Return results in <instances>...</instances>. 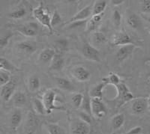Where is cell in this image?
I'll list each match as a JSON object with an SVG mask.
<instances>
[{
  "instance_id": "7402d4cb",
  "label": "cell",
  "mask_w": 150,
  "mask_h": 134,
  "mask_svg": "<svg viewBox=\"0 0 150 134\" xmlns=\"http://www.w3.org/2000/svg\"><path fill=\"white\" fill-rule=\"evenodd\" d=\"M107 84L104 83H101L98 84L97 85L94 86L93 88L91 89L90 92H89V95H90L91 98H100L102 99L103 96V90L105 88Z\"/></svg>"
},
{
  "instance_id": "ab89813d",
  "label": "cell",
  "mask_w": 150,
  "mask_h": 134,
  "mask_svg": "<svg viewBox=\"0 0 150 134\" xmlns=\"http://www.w3.org/2000/svg\"><path fill=\"white\" fill-rule=\"evenodd\" d=\"M79 116H80V120H82L83 121L87 123V124H91V123H92V117L91 116H92L83 112V111H81V112H79Z\"/></svg>"
},
{
  "instance_id": "44dd1931",
  "label": "cell",
  "mask_w": 150,
  "mask_h": 134,
  "mask_svg": "<svg viewBox=\"0 0 150 134\" xmlns=\"http://www.w3.org/2000/svg\"><path fill=\"white\" fill-rule=\"evenodd\" d=\"M108 5V2L105 0H98L95 2L92 5V16L101 15L104 13L106 7Z\"/></svg>"
},
{
  "instance_id": "d590c367",
  "label": "cell",
  "mask_w": 150,
  "mask_h": 134,
  "mask_svg": "<svg viewBox=\"0 0 150 134\" xmlns=\"http://www.w3.org/2000/svg\"><path fill=\"white\" fill-rule=\"evenodd\" d=\"M99 23H100L96 22V20H94L91 17L89 19L88 22H87L86 26V31L87 32H93L96 29V28L98 26Z\"/></svg>"
},
{
  "instance_id": "5bb4252c",
  "label": "cell",
  "mask_w": 150,
  "mask_h": 134,
  "mask_svg": "<svg viewBox=\"0 0 150 134\" xmlns=\"http://www.w3.org/2000/svg\"><path fill=\"white\" fill-rule=\"evenodd\" d=\"M56 54V51L53 48H45L40 53L38 56V61L43 64H47L52 61Z\"/></svg>"
},
{
  "instance_id": "f6af8a7d",
  "label": "cell",
  "mask_w": 150,
  "mask_h": 134,
  "mask_svg": "<svg viewBox=\"0 0 150 134\" xmlns=\"http://www.w3.org/2000/svg\"><path fill=\"white\" fill-rule=\"evenodd\" d=\"M147 104H148V109L150 112V96L147 98Z\"/></svg>"
},
{
  "instance_id": "3957f363",
  "label": "cell",
  "mask_w": 150,
  "mask_h": 134,
  "mask_svg": "<svg viewBox=\"0 0 150 134\" xmlns=\"http://www.w3.org/2000/svg\"><path fill=\"white\" fill-rule=\"evenodd\" d=\"M91 109L92 116L97 119L102 118L108 113L107 106L102 101V99L100 98H92Z\"/></svg>"
},
{
  "instance_id": "4fadbf2b",
  "label": "cell",
  "mask_w": 150,
  "mask_h": 134,
  "mask_svg": "<svg viewBox=\"0 0 150 134\" xmlns=\"http://www.w3.org/2000/svg\"><path fill=\"white\" fill-rule=\"evenodd\" d=\"M136 46L134 44H128L125 46H122L118 49L116 54V59L118 61L122 62L126 60L134 51Z\"/></svg>"
},
{
  "instance_id": "8992f818",
  "label": "cell",
  "mask_w": 150,
  "mask_h": 134,
  "mask_svg": "<svg viewBox=\"0 0 150 134\" xmlns=\"http://www.w3.org/2000/svg\"><path fill=\"white\" fill-rule=\"evenodd\" d=\"M17 83L15 80H11L8 83L1 87V97L4 102H8L15 93Z\"/></svg>"
},
{
  "instance_id": "e0dca14e",
  "label": "cell",
  "mask_w": 150,
  "mask_h": 134,
  "mask_svg": "<svg viewBox=\"0 0 150 134\" xmlns=\"http://www.w3.org/2000/svg\"><path fill=\"white\" fill-rule=\"evenodd\" d=\"M17 48L18 50L22 52L24 54L32 55L37 50V47L35 44L28 41H21L17 44Z\"/></svg>"
},
{
  "instance_id": "bcb514c9",
  "label": "cell",
  "mask_w": 150,
  "mask_h": 134,
  "mask_svg": "<svg viewBox=\"0 0 150 134\" xmlns=\"http://www.w3.org/2000/svg\"><path fill=\"white\" fill-rule=\"evenodd\" d=\"M144 18H145V20L149 23H150V17H144Z\"/></svg>"
},
{
  "instance_id": "8fae6325",
  "label": "cell",
  "mask_w": 150,
  "mask_h": 134,
  "mask_svg": "<svg viewBox=\"0 0 150 134\" xmlns=\"http://www.w3.org/2000/svg\"><path fill=\"white\" fill-rule=\"evenodd\" d=\"M91 16H92V6L87 5L79 11L77 13H76L67 23L68 24L73 22H77V21L87 20V19H89Z\"/></svg>"
},
{
  "instance_id": "d6986e66",
  "label": "cell",
  "mask_w": 150,
  "mask_h": 134,
  "mask_svg": "<svg viewBox=\"0 0 150 134\" xmlns=\"http://www.w3.org/2000/svg\"><path fill=\"white\" fill-rule=\"evenodd\" d=\"M91 41L93 46H100L105 44L108 41V38L104 33L101 32H95L91 36Z\"/></svg>"
},
{
  "instance_id": "8d00e7d4",
  "label": "cell",
  "mask_w": 150,
  "mask_h": 134,
  "mask_svg": "<svg viewBox=\"0 0 150 134\" xmlns=\"http://www.w3.org/2000/svg\"><path fill=\"white\" fill-rule=\"evenodd\" d=\"M13 36H14V34L11 32H8L6 35H5L2 36L1 39H0V48L3 49L5 47L7 46L9 41H10V39Z\"/></svg>"
},
{
  "instance_id": "9c48e42d",
  "label": "cell",
  "mask_w": 150,
  "mask_h": 134,
  "mask_svg": "<svg viewBox=\"0 0 150 134\" xmlns=\"http://www.w3.org/2000/svg\"><path fill=\"white\" fill-rule=\"evenodd\" d=\"M131 112L134 115H141L148 109L147 99L143 97L134 99L131 104Z\"/></svg>"
},
{
  "instance_id": "2e32d148",
  "label": "cell",
  "mask_w": 150,
  "mask_h": 134,
  "mask_svg": "<svg viewBox=\"0 0 150 134\" xmlns=\"http://www.w3.org/2000/svg\"><path fill=\"white\" fill-rule=\"evenodd\" d=\"M55 80H56V85L62 90L69 92H73L75 91L74 85L68 79L62 78V77H56L55 78Z\"/></svg>"
},
{
  "instance_id": "f1b7e54d",
  "label": "cell",
  "mask_w": 150,
  "mask_h": 134,
  "mask_svg": "<svg viewBox=\"0 0 150 134\" xmlns=\"http://www.w3.org/2000/svg\"><path fill=\"white\" fill-rule=\"evenodd\" d=\"M102 82L107 85L110 84V85L116 86L120 83H121V80H120V76H118L116 73H110L108 77L103 78Z\"/></svg>"
},
{
  "instance_id": "d6a6232c",
  "label": "cell",
  "mask_w": 150,
  "mask_h": 134,
  "mask_svg": "<svg viewBox=\"0 0 150 134\" xmlns=\"http://www.w3.org/2000/svg\"><path fill=\"white\" fill-rule=\"evenodd\" d=\"M26 14V10L25 8H20L17 10L12 11L8 14V17L13 19H21Z\"/></svg>"
},
{
  "instance_id": "9a60e30c",
  "label": "cell",
  "mask_w": 150,
  "mask_h": 134,
  "mask_svg": "<svg viewBox=\"0 0 150 134\" xmlns=\"http://www.w3.org/2000/svg\"><path fill=\"white\" fill-rule=\"evenodd\" d=\"M22 111L21 110V109H14V112H12L11 115L10 120H9L11 127L12 129L15 130H17V128H18L19 126L21 125V124L22 123Z\"/></svg>"
},
{
  "instance_id": "7dc6e473",
  "label": "cell",
  "mask_w": 150,
  "mask_h": 134,
  "mask_svg": "<svg viewBox=\"0 0 150 134\" xmlns=\"http://www.w3.org/2000/svg\"><path fill=\"white\" fill-rule=\"evenodd\" d=\"M149 29V33H150V27H149V29Z\"/></svg>"
},
{
  "instance_id": "f546056e",
  "label": "cell",
  "mask_w": 150,
  "mask_h": 134,
  "mask_svg": "<svg viewBox=\"0 0 150 134\" xmlns=\"http://www.w3.org/2000/svg\"><path fill=\"white\" fill-rule=\"evenodd\" d=\"M91 100H92V98H91L90 95H89V93L86 92V94L84 95L83 101L82 106H81V109H83V112L92 116V109H91Z\"/></svg>"
},
{
  "instance_id": "ee69618b",
  "label": "cell",
  "mask_w": 150,
  "mask_h": 134,
  "mask_svg": "<svg viewBox=\"0 0 150 134\" xmlns=\"http://www.w3.org/2000/svg\"><path fill=\"white\" fill-rule=\"evenodd\" d=\"M145 83L148 86H150V73H149L145 78Z\"/></svg>"
},
{
  "instance_id": "7a4b0ae2",
  "label": "cell",
  "mask_w": 150,
  "mask_h": 134,
  "mask_svg": "<svg viewBox=\"0 0 150 134\" xmlns=\"http://www.w3.org/2000/svg\"><path fill=\"white\" fill-rule=\"evenodd\" d=\"M56 99V92L53 89L47 90L42 96V102L46 109L47 114H50L53 110L61 109L60 107L56 106L55 101Z\"/></svg>"
},
{
  "instance_id": "74e56055",
  "label": "cell",
  "mask_w": 150,
  "mask_h": 134,
  "mask_svg": "<svg viewBox=\"0 0 150 134\" xmlns=\"http://www.w3.org/2000/svg\"><path fill=\"white\" fill-rule=\"evenodd\" d=\"M140 10L143 13L149 14L150 13V0H144L141 1L140 4Z\"/></svg>"
},
{
  "instance_id": "7c38bea8",
  "label": "cell",
  "mask_w": 150,
  "mask_h": 134,
  "mask_svg": "<svg viewBox=\"0 0 150 134\" xmlns=\"http://www.w3.org/2000/svg\"><path fill=\"white\" fill-rule=\"evenodd\" d=\"M111 44L113 46H125L128 44H132V40L129 35L126 32H118L112 37Z\"/></svg>"
},
{
  "instance_id": "ac0fdd59",
  "label": "cell",
  "mask_w": 150,
  "mask_h": 134,
  "mask_svg": "<svg viewBox=\"0 0 150 134\" xmlns=\"http://www.w3.org/2000/svg\"><path fill=\"white\" fill-rule=\"evenodd\" d=\"M65 60L62 57V55L60 53H56L54 58L53 59L50 65V70L54 71H59L62 69L64 66Z\"/></svg>"
},
{
  "instance_id": "52a82bcc",
  "label": "cell",
  "mask_w": 150,
  "mask_h": 134,
  "mask_svg": "<svg viewBox=\"0 0 150 134\" xmlns=\"http://www.w3.org/2000/svg\"><path fill=\"white\" fill-rule=\"evenodd\" d=\"M71 75L75 80L83 83L90 79L91 73L86 68L83 66H76L71 70Z\"/></svg>"
},
{
  "instance_id": "277c9868",
  "label": "cell",
  "mask_w": 150,
  "mask_h": 134,
  "mask_svg": "<svg viewBox=\"0 0 150 134\" xmlns=\"http://www.w3.org/2000/svg\"><path fill=\"white\" fill-rule=\"evenodd\" d=\"M81 51H82L83 56L86 59L92 61H96V62L101 61L100 53H99L98 49L92 44H84Z\"/></svg>"
},
{
  "instance_id": "4316f807",
  "label": "cell",
  "mask_w": 150,
  "mask_h": 134,
  "mask_svg": "<svg viewBox=\"0 0 150 134\" xmlns=\"http://www.w3.org/2000/svg\"><path fill=\"white\" fill-rule=\"evenodd\" d=\"M47 130L49 134H66L65 129L62 126L54 123L47 124Z\"/></svg>"
},
{
  "instance_id": "60d3db41",
  "label": "cell",
  "mask_w": 150,
  "mask_h": 134,
  "mask_svg": "<svg viewBox=\"0 0 150 134\" xmlns=\"http://www.w3.org/2000/svg\"><path fill=\"white\" fill-rule=\"evenodd\" d=\"M88 20H84V21H77V22H73L71 23H68V29H76V28H80V27H84L86 26V24Z\"/></svg>"
},
{
  "instance_id": "6da1fadb",
  "label": "cell",
  "mask_w": 150,
  "mask_h": 134,
  "mask_svg": "<svg viewBox=\"0 0 150 134\" xmlns=\"http://www.w3.org/2000/svg\"><path fill=\"white\" fill-rule=\"evenodd\" d=\"M33 16L41 25L47 28L50 32H53V29L51 25V17L44 8L43 4L41 3L37 8L33 10Z\"/></svg>"
},
{
  "instance_id": "4dcf8cb0",
  "label": "cell",
  "mask_w": 150,
  "mask_h": 134,
  "mask_svg": "<svg viewBox=\"0 0 150 134\" xmlns=\"http://www.w3.org/2000/svg\"><path fill=\"white\" fill-rule=\"evenodd\" d=\"M116 88L117 90V99L119 100V102L121 101L122 99L130 92L128 87L123 83H121L118 85H116Z\"/></svg>"
},
{
  "instance_id": "1f68e13d",
  "label": "cell",
  "mask_w": 150,
  "mask_h": 134,
  "mask_svg": "<svg viewBox=\"0 0 150 134\" xmlns=\"http://www.w3.org/2000/svg\"><path fill=\"white\" fill-rule=\"evenodd\" d=\"M83 98L84 95L81 93H77L73 95V97L71 98V103L76 109L81 108L83 101Z\"/></svg>"
},
{
  "instance_id": "83f0119b",
  "label": "cell",
  "mask_w": 150,
  "mask_h": 134,
  "mask_svg": "<svg viewBox=\"0 0 150 134\" xmlns=\"http://www.w3.org/2000/svg\"><path fill=\"white\" fill-rule=\"evenodd\" d=\"M33 106L34 112L38 115H45L47 113L45 105L43 104L42 100L40 99L35 98L33 100Z\"/></svg>"
},
{
  "instance_id": "ba28073f",
  "label": "cell",
  "mask_w": 150,
  "mask_h": 134,
  "mask_svg": "<svg viewBox=\"0 0 150 134\" xmlns=\"http://www.w3.org/2000/svg\"><path fill=\"white\" fill-rule=\"evenodd\" d=\"M90 128V124H87L80 119L71 123V134H89Z\"/></svg>"
},
{
  "instance_id": "e575fe53",
  "label": "cell",
  "mask_w": 150,
  "mask_h": 134,
  "mask_svg": "<svg viewBox=\"0 0 150 134\" xmlns=\"http://www.w3.org/2000/svg\"><path fill=\"white\" fill-rule=\"evenodd\" d=\"M112 23L116 25V27H119L121 25L122 23V14L120 11L114 10L112 14Z\"/></svg>"
},
{
  "instance_id": "7bdbcfd3",
  "label": "cell",
  "mask_w": 150,
  "mask_h": 134,
  "mask_svg": "<svg viewBox=\"0 0 150 134\" xmlns=\"http://www.w3.org/2000/svg\"><path fill=\"white\" fill-rule=\"evenodd\" d=\"M125 1L124 0H112L110 1L111 5H113V6H118V5H120L122 4H123Z\"/></svg>"
},
{
  "instance_id": "f35d334b",
  "label": "cell",
  "mask_w": 150,
  "mask_h": 134,
  "mask_svg": "<svg viewBox=\"0 0 150 134\" xmlns=\"http://www.w3.org/2000/svg\"><path fill=\"white\" fill-rule=\"evenodd\" d=\"M62 21V20L61 17H60V15H59V14L58 13V11H55L53 12V16L51 17L52 27L53 28V26H55V25L59 24Z\"/></svg>"
},
{
  "instance_id": "30bf717a",
  "label": "cell",
  "mask_w": 150,
  "mask_h": 134,
  "mask_svg": "<svg viewBox=\"0 0 150 134\" xmlns=\"http://www.w3.org/2000/svg\"><path fill=\"white\" fill-rule=\"evenodd\" d=\"M38 25L36 23L31 22L19 26L17 30L26 37H34L38 35Z\"/></svg>"
},
{
  "instance_id": "b9f144b4",
  "label": "cell",
  "mask_w": 150,
  "mask_h": 134,
  "mask_svg": "<svg viewBox=\"0 0 150 134\" xmlns=\"http://www.w3.org/2000/svg\"><path fill=\"white\" fill-rule=\"evenodd\" d=\"M142 130H143V128L140 126H137V127H133L131 128L130 130H128V132L125 134H140L141 133Z\"/></svg>"
},
{
  "instance_id": "5b68a950",
  "label": "cell",
  "mask_w": 150,
  "mask_h": 134,
  "mask_svg": "<svg viewBox=\"0 0 150 134\" xmlns=\"http://www.w3.org/2000/svg\"><path fill=\"white\" fill-rule=\"evenodd\" d=\"M38 119L34 112H29L23 126V131L26 134H34L38 127Z\"/></svg>"
},
{
  "instance_id": "ffe728a7",
  "label": "cell",
  "mask_w": 150,
  "mask_h": 134,
  "mask_svg": "<svg viewBox=\"0 0 150 134\" xmlns=\"http://www.w3.org/2000/svg\"><path fill=\"white\" fill-rule=\"evenodd\" d=\"M125 117L124 114H117V115L113 116V117L112 118V119H111V128H112L113 130H119L120 128H121V127H122V125L125 123Z\"/></svg>"
},
{
  "instance_id": "484cf974",
  "label": "cell",
  "mask_w": 150,
  "mask_h": 134,
  "mask_svg": "<svg viewBox=\"0 0 150 134\" xmlns=\"http://www.w3.org/2000/svg\"><path fill=\"white\" fill-rule=\"evenodd\" d=\"M28 87H29V90L31 92H38L41 87L40 79L37 76H31L29 79V82H28Z\"/></svg>"
},
{
  "instance_id": "603a6c76",
  "label": "cell",
  "mask_w": 150,
  "mask_h": 134,
  "mask_svg": "<svg viewBox=\"0 0 150 134\" xmlns=\"http://www.w3.org/2000/svg\"><path fill=\"white\" fill-rule=\"evenodd\" d=\"M127 24L131 29H137L141 26L142 21L138 15L136 14H131L127 18Z\"/></svg>"
},
{
  "instance_id": "d4e9b609",
  "label": "cell",
  "mask_w": 150,
  "mask_h": 134,
  "mask_svg": "<svg viewBox=\"0 0 150 134\" xmlns=\"http://www.w3.org/2000/svg\"><path fill=\"white\" fill-rule=\"evenodd\" d=\"M0 68L2 71H7L8 73L15 72L18 71V69L11 62H10L8 60L3 58V57H1V59H0Z\"/></svg>"
},
{
  "instance_id": "cb8c5ba5",
  "label": "cell",
  "mask_w": 150,
  "mask_h": 134,
  "mask_svg": "<svg viewBox=\"0 0 150 134\" xmlns=\"http://www.w3.org/2000/svg\"><path fill=\"white\" fill-rule=\"evenodd\" d=\"M12 101L15 106H22L26 103V95L21 91H17L12 97Z\"/></svg>"
},
{
  "instance_id": "836d02e7",
  "label": "cell",
  "mask_w": 150,
  "mask_h": 134,
  "mask_svg": "<svg viewBox=\"0 0 150 134\" xmlns=\"http://www.w3.org/2000/svg\"><path fill=\"white\" fill-rule=\"evenodd\" d=\"M11 76L8 72L1 70L0 71V85L1 87L6 85L11 81Z\"/></svg>"
}]
</instances>
